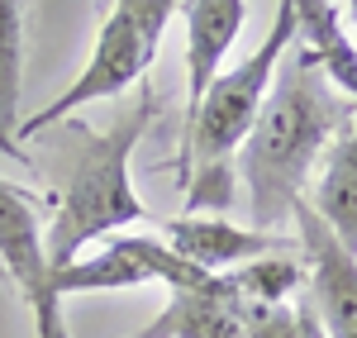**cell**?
Segmentation results:
<instances>
[{
    "label": "cell",
    "mask_w": 357,
    "mask_h": 338,
    "mask_svg": "<svg viewBox=\"0 0 357 338\" xmlns=\"http://www.w3.org/2000/svg\"><path fill=\"white\" fill-rule=\"evenodd\" d=\"M353 100L338 95L310 48L281 57L267 100L238 148V181L252 205V229L291 233V210L305 200V186L348 124Z\"/></svg>",
    "instance_id": "obj_1"
},
{
    "label": "cell",
    "mask_w": 357,
    "mask_h": 338,
    "mask_svg": "<svg viewBox=\"0 0 357 338\" xmlns=\"http://www.w3.org/2000/svg\"><path fill=\"white\" fill-rule=\"evenodd\" d=\"M153 114H158V100L143 91L134 105H119V114L105 129L67 124L57 134V148H67V171H62L53 224L43 229V253L53 272L82 257V248H91L96 238H114L129 224L153 220L129 176L134 148L143 143Z\"/></svg>",
    "instance_id": "obj_2"
},
{
    "label": "cell",
    "mask_w": 357,
    "mask_h": 338,
    "mask_svg": "<svg viewBox=\"0 0 357 338\" xmlns=\"http://www.w3.org/2000/svg\"><path fill=\"white\" fill-rule=\"evenodd\" d=\"M291 38H296V10H291V0H276V20L267 38L238 67H224L210 82L195 119L181 129V148H176L181 215H220L234 205L238 148L267 100V86H272L281 57L291 53Z\"/></svg>",
    "instance_id": "obj_3"
},
{
    "label": "cell",
    "mask_w": 357,
    "mask_h": 338,
    "mask_svg": "<svg viewBox=\"0 0 357 338\" xmlns=\"http://www.w3.org/2000/svg\"><path fill=\"white\" fill-rule=\"evenodd\" d=\"M181 0H110L96 48L86 57V67L77 72V82L62 86V95H53L43 110H33L20 124V139H38L43 129L62 124L67 114H77L82 105H100L124 95L134 82H143V72L153 67V57L162 48V33L172 24Z\"/></svg>",
    "instance_id": "obj_4"
},
{
    "label": "cell",
    "mask_w": 357,
    "mask_h": 338,
    "mask_svg": "<svg viewBox=\"0 0 357 338\" xmlns=\"http://www.w3.org/2000/svg\"><path fill=\"white\" fill-rule=\"evenodd\" d=\"M200 282H210V277L200 267H191L181 253H172L162 238H148V233H114L96 257H72L67 267L53 272L57 300L91 295V291H134V286L181 291V286Z\"/></svg>",
    "instance_id": "obj_5"
},
{
    "label": "cell",
    "mask_w": 357,
    "mask_h": 338,
    "mask_svg": "<svg viewBox=\"0 0 357 338\" xmlns=\"http://www.w3.org/2000/svg\"><path fill=\"white\" fill-rule=\"evenodd\" d=\"M0 267L24 295L29 314H33V334L38 338H67V319H62V300L53 291V267L43 253V224L33 200L0 176Z\"/></svg>",
    "instance_id": "obj_6"
},
{
    "label": "cell",
    "mask_w": 357,
    "mask_h": 338,
    "mask_svg": "<svg viewBox=\"0 0 357 338\" xmlns=\"http://www.w3.org/2000/svg\"><path fill=\"white\" fill-rule=\"evenodd\" d=\"M291 224H296L305 282H310V305L324 324V338H357V257L333 238L329 224L305 200H296Z\"/></svg>",
    "instance_id": "obj_7"
},
{
    "label": "cell",
    "mask_w": 357,
    "mask_h": 338,
    "mask_svg": "<svg viewBox=\"0 0 357 338\" xmlns=\"http://www.w3.org/2000/svg\"><path fill=\"white\" fill-rule=\"evenodd\" d=\"M162 243L172 253H181L191 267H200L205 277H224L234 267H243L252 257L286 253L296 248L291 233H262V229H243L220 215H176L162 224Z\"/></svg>",
    "instance_id": "obj_8"
},
{
    "label": "cell",
    "mask_w": 357,
    "mask_h": 338,
    "mask_svg": "<svg viewBox=\"0 0 357 338\" xmlns=\"http://www.w3.org/2000/svg\"><path fill=\"white\" fill-rule=\"evenodd\" d=\"M181 24H186V119H195L210 82L224 72V57L234 53L248 20V0H181Z\"/></svg>",
    "instance_id": "obj_9"
},
{
    "label": "cell",
    "mask_w": 357,
    "mask_h": 338,
    "mask_svg": "<svg viewBox=\"0 0 357 338\" xmlns=\"http://www.w3.org/2000/svg\"><path fill=\"white\" fill-rule=\"evenodd\" d=\"M129 338H248L243 334V300L229 277H210L200 286H181L167 295L153 324Z\"/></svg>",
    "instance_id": "obj_10"
},
{
    "label": "cell",
    "mask_w": 357,
    "mask_h": 338,
    "mask_svg": "<svg viewBox=\"0 0 357 338\" xmlns=\"http://www.w3.org/2000/svg\"><path fill=\"white\" fill-rule=\"evenodd\" d=\"M305 205L357 257V105L348 114V124L338 129V139L329 143V153L319 158V167L305 186Z\"/></svg>",
    "instance_id": "obj_11"
},
{
    "label": "cell",
    "mask_w": 357,
    "mask_h": 338,
    "mask_svg": "<svg viewBox=\"0 0 357 338\" xmlns=\"http://www.w3.org/2000/svg\"><path fill=\"white\" fill-rule=\"evenodd\" d=\"M291 10H296V29L310 38L305 48L319 57L333 91L357 105V38L343 29L338 5L333 0H291Z\"/></svg>",
    "instance_id": "obj_12"
},
{
    "label": "cell",
    "mask_w": 357,
    "mask_h": 338,
    "mask_svg": "<svg viewBox=\"0 0 357 338\" xmlns=\"http://www.w3.org/2000/svg\"><path fill=\"white\" fill-rule=\"evenodd\" d=\"M24 24L29 0H0V153H20L24 124Z\"/></svg>",
    "instance_id": "obj_13"
},
{
    "label": "cell",
    "mask_w": 357,
    "mask_h": 338,
    "mask_svg": "<svg viewBox=\"0 0 357 338\" xmlns=\"http://www.w3.org/2000/svg\"><path fill=\"white\" fill-rule=\"evenodd\" d=\"M224 277H229V286L238 291L243 305H286V300L296 295V286L305 282V262H301L296 248H286V253L252 257V262L224 272Z\"/></svg>",
    "instance_id": "obj_14"
},
{
    "label": "cell",
    "mask_w": 357,
    "mask_h": 338,
    "mask_svg": "<svg viewBox=\"0 0 357 338\" xmlns=\"http://www.w3.org/2000/svg\"><path fill=\"white\" fill-rule=\"evenodd\" d=\"M248 338H324V324L310 295H291L286 305H243Z\"/></svg>",
    "instance_id": "obj_15"
},
{
    "label": "cell",
    "mask_w": 357,
    "mask_h": 338,
    "mask_svg": "<svg viewBox=\"0 0 357 338\" xmlns=\"http://www.w3.org/2000/svg\"><path fill=\"white\" fill-rule=\"evenodd\" d=\"M348 15H353V29H357V0H348Z\"/></svg>",
    "instance_id": "obj_16"
}]
</instances>
